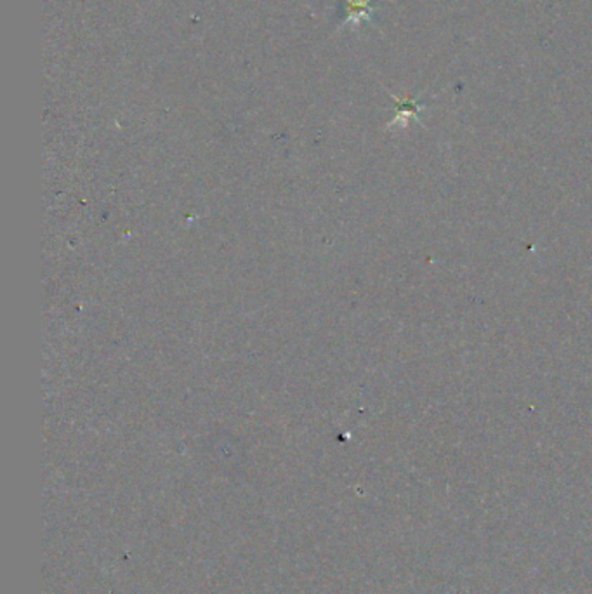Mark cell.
<instances>
[{"instance_id": "6da1fadb", "label": "cell", "mask_w": 592, "mask_h": 594, "mask_svg": "<svg viewBox=\"0 0 592 594\" xmlns=\"http://www.w3.org/2000/svg\"><path fill=\"white\" fill-rule=\"evenodd\" d=\"M344 2H346V18L342 21V27L351 23L354 28H360L363 23L372 21L376 12L372 0H344Z\"/></svg>"}, {"instance_id": "7a4b0ae2", "label": "cell", "mask_w": 592, "mask_h": 594, "mask_svg": "<svg viewBox=\"0 0 592 594\" xmlns=\"http://www.w3.org/2000/svg\"><path fill=\"white\" fill-rule=\"evenodd\" d=\"M389 96L396 101V105H398V112H396V119L389 124V128L391 126H396V124H400V126H407V122L410 121V119H416L419 124H423V121H421V117H419V113H421V105H419V101L416 99V98H405V99H401V98H398V96H394L393 92H389ZM424 126V124H423Z\"/></svg>"}]
</instances>
